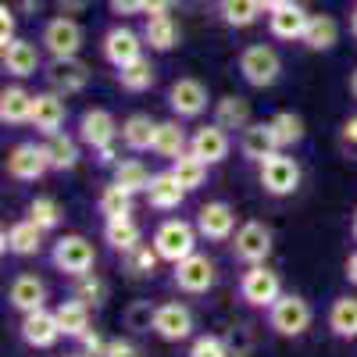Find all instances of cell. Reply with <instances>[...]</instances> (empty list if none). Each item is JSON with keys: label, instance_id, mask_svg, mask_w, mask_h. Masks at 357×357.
<instances>
[{"label": "cell", "instance_id": "cell-17", "mask_svg": "<svg viewBox=\"0 0 357 357\" xmlns=\"http://www.w3.org/2000/svg\"><path fill=\"white\" fill-rule=\"evenodd\" d=\"M65 118H68V104L61 93H33V118H29V126H33L40 136H57L65 129Z\"/></svg>", "mask_w": 357, "mask_h": 357}, {"label": "cell", "instance_id": "cell-35", "mask_svg": "<svg viewBox=\"0 0 357 357\" xmlns=\"http://www.w3.org/2000/svg\"><path fill=\"white\" fill-rule=\"evenodd\" d=\"M54 314H57V325H61V336H68V340H79L89 329V304H82L79 296L57 304Z\"/></svg>", "mask_w": 357, "mask_h": 357}, {"label": "cell", "instance_id": "cell-28", "mask_svg": "<svg viewBox=\"0 0 357 357\" xmlns=\"http://www.w3.org/2000/svg\"><path fill=\"white\" fill-rule=\"evenodd\" d=\"M143 43L154 54H168L178 47V25L172 15H146L143 22Z\"/></svg>", "mask_w": 357, "mask_h": 357}, {"label": "cell", "instance_id": "cell-59", "mask_svg": "<svg viewBox=\"0 0 357 357\" xmlns=\"http://www.w3.org/2000/svg\"><path fill=\"white\" fill-rule=\"evenodd\" d=\"M279 4H286V0H261V8H264V15H268V11H275Z\"/></svg>", "mask_w": 357, "mask_h": 357}, {"label": "cell", "instance_id": "cell-43", "mask_svg": "<svg viewBox=\"0 0 357 357\" xmlns=\"http://www.w3.org/2000/svg\"><path fill=\"white\" fill-rule=\"evenodd\" d=\"M158 261H161V254L154 250V243H151V247L139 243V247H132L129 254H122V264H126V272H129L132 279L154 275V272H158Z\"/></svg>", "mask_w": 357, "mask_h": 357}, {"label": "cell", "instance_id": "cell-31", "mask_svg": "<svg viewBox=\"0 0 357 357\" xmlns=\"http://www.w3.org/2000/svg\"><path fill=\"white\" fill-rule=\"evenodd\" d=\"M311 54H325L340 43V22L333 15H311L307 29H304V40H301Z\"/></svg>", "mask_w": 357, "mask_h": 357}, {"label": "cell", "instance_id": "cell-42", "mask_svg": "<svg viewBox=\"0 0 357 357\" xmlns=\"http://www.w3.org/2000/svg\"><path fill=\"white\" fill-rule=\"evenodd\" d=\"M25 215L33 218L43 232H54L57 225L65 222V211H61V204H57L54 197H33V200H29V207H25Z\"/></svg>", "mask_w": 357, "mask_h": 357}, {"label": "cell", "instance_id": "cell-12", "mask_svg": "<svg viewBox=\"0 0 357 357\" xmlns=\"http://www.w3.org/2000/svg\"><path fill=\"white\" fill-rule=\"evenodd\" d=\"M168 107H172V114L175 118H200L204 111H207V104H211V97H207V86L200 82V79H190V75H183V79H175L172 86H168Z\"/></svg>", "mask_w": 357, "mask_h": 357}, {"label": "cell", "instance_id": "cell-11", "mask_svg": "<svg viewBox=\"0 0 357 357\" xmlns=\"http://www.w3.org/2000/svg\"><path fill=\"white\" fill-rule=\"evenodd\" d=\"M118 136H122V126L114 122V114L104 111V107H86L79 114V139L82 146H89V151H104V146H111Z\"/></svg>", "mask_w": 357, "mask_h": 357}, {"label": "cell", "instance_id": "cell-27", "mask_svg": "<svg viewBox=\"0 0 357 357\" xmlns=\"http://www.w3.org/2000/svg\"><path fill=\"white\" fill-rule=\"evenodd\" d=\"M178 122H183V118L158 122V132H154V146H151V151H154L158 158H165V161H175L178 154L190 151V136H186V129L178 126Z\"/></svg>", "mask_w": 357, "mask_h": 357}, {"label": "cell", "instance_id": "cell-19", "mask_svg": "<svg viewBox=\"0 0 357 357\" xmlns=\"http://www.w3.org/2000/svg\"><path fill=\"white\" fill-rule=\"evenodd\" d=\"M311 22V11L304 4H296V0H286L279 4L275 11H268V33L275 40H304V29Z\"/></svg>", "mask_w": 357, "mask_h": 357}, {"label": "cell", "instance_id": "cell-50", "mask_svg": "<svg viewBox=\"0 0 357 357\" xmlns=\"http://www.w3.org/2000/svg\"><path fill=\"white\" fill-rule=\"evenodd\" d=\"M104 357H143V350H139L132 340H122V336H118V340L107 343V354H104Z\"/></svg>", "mask_w": 357, "mask_h": 357}, {"label": "cell", "instance_id": "cell-56", "mask_svg": "<svg viewBox=\"0 0 357 357\" xmlns=\"http://www.w3.org/2000/svg\"><path fill=\"white\" fill-rule=\"evenodd\" d=\"M43 0H18V15H40Z\"/></svg>", "mask_w": 357, "mask_h": 357}, {"label": "cell", "instance_id": "cell-7", "mask_svg": "<svg viewBox=\"0 0 357 357\" xmlns=\"http://www.w3.org/2000/svg\"><path fill=\"white\" fill-rule=\"evenodd\" d=\"M240 296H243V304L268 311L282 296V282L268 264H247V272L240 279Z\"/></svg>", "mask_w": 357, "mask_h": 357}, {"label": "cell", "instance_id": "cell-10", "mask_svg": "<svg viewBox=\"0 0 357 357\" xmlns=\"http://www.w3.org/2000/svg\"><path fill=\"white\" fill-rule=\"evenodd\" d=\"M232 257L240 264H264L272 257V229L264 222H243L232 236Z\"/></svg>", "mask_w": 357, "mask_h": 357}, {"label": "cell", "instance_id": "cell-29", "mask_svg": "<svg viewBox=\"0 0 357 357\" xmlns=\"http://www.w3.org/2000/svg\"><path fill=\"white\" fill-rule=\"evenodd\" d=\"M33 118V93L25 86H4L0 93V122L4 126H25Z\"/></svg>", "mask_w": 357, "mask_h": 357}, {"label": "cell", "instance_id": "cell-9", "mask_svg": "<svg viewBox=\"0 0 357 357\" xmlns=\"http://www.w3.org/2000/svg\"><path fill=\"white\" fill-rule=\"evenodd\" d=\"M47 82L54 93H61V97H75L82 93V89L89 86V79H93V68H89L82 57H50V65H47Z\"/></svg>", "mask_w": 357, "mask_h": 357}, {"label": "cell", "instance_id": "cell-4", "mask_svg": "<svg viewBox=\"0 0 357 357\" xmlns=\"http://www.w3.org/2000/svg\"><path fill=\"white\" fill-rule=\"evenodd\" d=\"M197 225H190V222H183V218H165L158 229H154V250L161 254V261H168V264H178L183 257H190V254H197Z\"/></svg>", "mask_w": 357, "mask_h": 357}, {"label": "cell", "instance_id": "cell-47", "mask_svg": "<svg viewBox=\"0 0 357 357\" xmlns=\"http://www.w3.org/2000/svg\"><path fill=\"white\" fill-rule=\"evenodd\" d=\"M222 340H225V347H229L232 354H247V350L254 347V333H250V325H247V321H236V325H229Z\"/></svg>", "mask_w": 357, "mask_h": 357}, {"label": "cell", "instance_id": "cell-46", "mask_svg": "<svg viewBox=\"0 0 357 357\" xmlns=\"http://www.w3.org/2000/svg\"><path fill=\"white\" fill-rule=\"evenodd\" d=\"M186 357H232V350L225 347L222 336H197L190 343V354Z\"/></svg>", "mask_w": 357, "mask_h": 357}, {"label": "cell", "instance_id": "cell-52", "mask_svg": "<svg viewBox=\"0 0 357 357\" xmlns=\"http://www.w3.org/2000/svg\"><path fill=\"white\" fill-rule=\"evenodd\" d=\"M89 4H93V0H54V8H57V15H82Z\"/></svg>", "mask_w": 357, "mask_h": 357}, {"label": "cell", "instance_id": "cell-16", "mask_svg": "<svg viewBox=\"0 0 357 357\" xmlns=\"http://www.w3.org/2000/svg\"><path fill=\"white\" fill-rule=\"evenodd\" d=\"M18 336H22L25 347H33V350H50L57 340H61V325H57V314H54V311L40 307V311L22 314Z\"/></svg>", "mask_w": 357, "mask_h": 357}, {"label": "cell", "instance_id": "cell-24", "mask_svg": "<svg viewBox=\"0 0 357 357\" xmlns=\"http://www.w3.org/2000/svg\"><path fill=\"white\" fill-rule=\"evenodd\" d=\"M146 204L154 207V211H178L183 207V200H186V190H183V183L172 175V168L168 172H158L154 178H151V186H146Z\"/></svg>", "mask_w": 357, "mask_h": 357}, {"label": "cell", "instance_id": "cell-49", "mask_svg": "<svg viewBox=\"0 0 357 357\" xmlns=\"http://www.w3.org/2000/svg\"><path fill=\"white\" fill-rule=\"evenodd\" d=\"M107 343H111V340H104L97 329H86V333L79 336V347H82V354H89V357H104V354H107Z\"/></svg>", "mask_w": 357, "mask_h": 357}, {"label": "cell", "instance_id": "cell-36", "mask_svg": "<svg viewBox=\"0 0 357 357\" xmlns=\"http://www.w3.org/2000/svg\"><path fill=\"white\" fill-rule=\"evenodd\" d=\"M104 240L114 254H129L132 247H139L143 232L132 218H111V222H104Z\"/></svg>", "mask_w": 357, "mask_h": 357}, {"label": "cell", "instance_id": "cell-55", "mask_svg": "<svg viewBox=\"0 0 357 357\" xmlns=\"http://www.w3.org/2000/svg\"><path fill=\"white\" fill-rule=\"evenodd\" d=\"M97 165H104V168H114L118 165V146L114 143L104 146V151H97Z\"/></svg>", "mask_w": 357, "mask_h": 357}, {"label": "cell", "instance_id": "cell-8", "mask_svg": "<svg viewBox=\"0 0 357 357\" xmlns=\"http://www.w3.org/2000/svg\"><path fill=\"white\" fill-rule=\"evenodd\" d=\"M143 47H146L143 33H136V29H129V25H111L104 33V40H100V54H104V61L111 68H126V65L139 61Z\"/></svg>", "mask_w": 357, "mask_h": 357}, {"label": "cell", "instance_id": "cell-13", "mask_svg": "<svg viewBox=\"0 0 357 357\" xmlns=\"http://www.w3.org/2000/svg\"><path fill=\"white\" fill-rule=\"evenodd\" d=\"M218 279V268L215 261L207 257V254H190L175 264V272H172V282L183 289V293H207L215 286Z\"/></svg>", "mask_w": 357, "mask_h": 357}, {"label": "cell", "instance_id": "cell-60", "mask_svg": "<svg viewBox=\"0 0 357 357\" xmlns=\"http://www.w3.org/2000/svg\"><path fill=\"white\" fill-rule=\"evenodd\" d=\"M347 86H350V97H354V100H357V68H354V72H350V82H347Z\"/></svg>", "mask_w": 357, "mask_h": 357}, {"label": "cell", "instance_id": "cell-14", "mask_svg": "<svg viewBox=\"0 0 357 357\" xmlns=\"http://www.w3.org/2000/svg\"><path fill=\"white\" fill-rule=\"evenodd\" d=\"M197 232L204 236V240H211V243H225L236 236V211H232V204L225 200H211V204H204L200 211H197Z\"/></svg>", "mask_w": 357, "mask_h": 357}, {"label": "cell", "instance_id": "cell-2", "mask_svg": "<svg viewBox=\"0 0 357 357\" xmlns=\"http://www.w3.org/2000/svg\"><path fill=\"white\" fill-rule=\"evenodd\" d=\"M236 68H240V75H243L247 86L268 89V86H275L279 75H282V57L275 54V47H268V43H250V47L240 50Z\"/></svg>", "mask_w": 357, "mask_h": 357}, {"label": "cell", "instance_id": "cell-26", "mask_svg": "<svg viewBox=\"0 0 357 357\" xmlns=\"http://www.w3.org/2000/svg\"><path fill=\"white\" fill-rule=\"evenodd\" d=\"M154 132H158V122L151 114H143V111H136V114H129L126 122H122V146L126 151H132V154H143V151H151L154 146Z\"/></svg>", "mask_w": 357, "mask_h": 357}, {"label": "cell", "instance_id": "cell-3", "mask_svg": "<svg viewBox=\"0 0 357 357\" xmlns=\"http://www.w3.org/2000/svg\"><path fill=\"white\" fill-rule=\"evenodd\" d=\"M311 321H314V311L301 293H282L279 301L268 307V325H272V333H279L286 340L304 336L311 329Z\"/></svg>", "mask_w": 357, "mask_h": 357}, {"label": "cell", "instance_id": "cell-21", "mask_svg": "<svg viewBox=\"0 0 357 357\" xmlns=\"http://www.w3.org/2000/svg\"><path fill=\"white\" fill-rule=\"evenodd\" d=\"M8 304L18 311V314H29V311H40L47 307V282L40 275H15L11 286H8Z\"/></svg>", "mask_w": 357, "mask_h": 357}, {"label": "cell", "instance_id": "cell-38", "mask_svg": "<svg viewBox=\"0 0 357 357\" xmlns=\"http://www.w3.org/2000/svg\"><path fill=\"white\" fill-rule=\"evenodd\" d=\"M97 207H100L104 222H111V218H132V207H136V193H129L126 186L111 183V186H107V190L100 193Z\"/></svg>", "mask_w": 357, "mask_h": 357}, {"label": "cell", "instance_id": "cell-54", "mask_svg": "<svg viewBox=\"0 0 357 357\" xmlns=\"http://www.w3.org/2000/svg\"><path fill=\"white\" fill-rule=\"evenodd\" d=\"M175 0H143V15H168Z\"/></svg>", "mask_w": 357, "mask_h": 357}, {"label": "cell", "instance_id": "cell-44", "mask_svg": "<svg viewBox=\"0 0 357 357\" xmlns=\"http://www.w3.org/2000/svg\"><path fill=\"white\" fill-rule=\"evenodd\" d=\"M107 282L100 279V275H93V272H86V275H79L75 279V286H72V296H79L82 304H89V307H104L107 304Z\"/></svg>", "mask_w": 357, "mask_h": 357}, {"label": "cell", "instance_id": "cell-40", "mask_svg": "<svg viewBox=\"0 0 357 357\" xmlns=\"http://www.w3.org/2000/svg\"><path fill=\"white\" fill-rule=\"evenodd\" d=\"M151 172H146V165L143 161H136V158H129V161H118L114 168H111V183H118V186H126L129 193H146V186H151Z\"/></svg>", "mask_w": 357, "mask_h": 357}, {"label": "cell", "instance_id": "cell-41", "mask_svg": "<svg viewBox=\"0 0 357 357\" xmlns=\"http://www.w3.org/2000/svg\"><path fill=\"white\" fill-rule=\"evenodd\" d=\"M272 132H275V143H279V151H289V146H296L304 139V118L301 114H293V111H275L272 118Z\"/></svg>", "mask_w": 357, "mask_h": 357}, {"label": "cell", "instance_id": "cell-25", "mask_svg": "<svg viewBox=\"0 0 357 357\" xmlns=\"http://www.w3.org/2000/svg\"><path fill=\"white\" fill-rule=\"evenodd\" d=\"M279 151L275 143V132H272V122H250L247 129H240V154L254 165H261L264 158H272Z\"/></svg>", "mask_w": 357, "mask_h": 357}, {"label": "cell", "instance_id": "cell-23", "mask_svg": "<svg viewBox=\"0 0 357 357\" xmlns=\"http://www.w3.org/2000/svg\"><path fill=\"white\" fill-rule=\"evenodd\" d=\"M0 243H4V254L33 257V254H40V247H43V229H40L33 218H22V222H15V225L4 229Z\"/></svg>", "mask_w": 357, "mask_h": 357}, {"label": "cell", "instance_id": "cell-63", "mask_svg": "<svg viewBox=\"0 0 357 357\" xmlns=\"http://www.w3.org/2000/svg\"><path fill=\"white\" fill-rule=\"evenodd\" d=\"M232 357H247V354H232Z\"/></svg>", "mask_w": 357, "mask_h": 357}, {"label": "cell", "instance_id": "cell-58", "mask_svg": "<svg viewBox=\"0 0 357 357\" xmlns=\"http://www.w3.org/2000/svg\"><path fill=\"white\" fill-rule=\"evenodd\" d=\"M350 36L357 40V0H354V8H350Z\"/></svg>", "mask_w": 357, "mask_h": 357}, {"label": "cell", "instance_id": "cell-22", "mask_svg": "<svg viewBox=\"0 0 357 357\" xmlns=\"http://www.w3.org/2000/svg\"><path fill=\"white\" fill-rule=\"evenodd\" d=\"M0 61H4V72H8V75L29 79V75L40 72L43 57H40V47H36V43L15 40V43H8V47H0Z\"/></svg>", "mask_w": 357, "mask_h": 357}, {"label": "cell", "instance_id": "cell-45", "mask_svg": "<svg viewBox=\"0 0 357 357\" xmlns=\"http://www.w3.org/2000/svg\"><path fill=\"white\" fill-rule=\"evenodd\" d=\"M154 314H158V307H154L151 301H132V304L122 311V321H126L129 333L143 336V333H154Z\"/></svg>", "mask_w": 357, "mask_h": 357}, {"label": "cell", "instance_id": "cell-6", "mask_svg": "<svg viewBox=\"0 0 357 357\" xmlns=\"http://www.w3.org/2000/svg\"><path fill=\"white\" fill-rule=\"evenodd\" d=\"M261 172V190L268 197H293L296 190H301V165H296V158L275 151L272 158H264L257 165Z\"/></svg>", "mask_w": 357, "mask_h": 357}, {"label": "cell", "instance_id": "cell-39", "mask_svg": "<svg viewBox=\"0 0 357 357\" xmlns=\"http://www.w3.org/2000/svg\"><path fill=\"white\" fill-rule=\"evenodd\" d=\"M215 122L222 126V129H247L250 126V104L243 100V97H222V100H215Z\"/></svg>", "mask_w": 357, "mask_h": 357}, {"label": "cell", "instance_id": "cell-30", "mask_svg": "<svg viewBox=\"0 0 357 357\" xmlns=\"http://www.w3.org/2000/svg\"><path fill=\"white\" fill-rule=\"evenodd\" d=\"M82 139L79 136H68V132H57V136H47V161H50V172H72L82 158Z\"/></svg>", "mask_w": 357, "mask_h": 357}, {"label": "cell", "instance_id": "cell-51", "mask_svg": "<svg viewBox=\"0 0 357 357\" xmlns=\"http://www.w3.org/2000/svg\"><path fill=\"white\" fill-rule=\"evenodd\" d=\"M107 8L118 18H129V15H143V0H107Z\"/></svg>", "mask_w": 357, "mask_h": 357}, {"label": "cell", "instance_id": "cell-34", "mask_svg": "<svg viewBox=\"0 0 357 357\" xmlns=\"http://www.w3.org/2000/svg\"><path fill=\"white\" fill-rule=\"evenodd\" d=\"M264 15L261 0H218V18L229 29H250Z\"/></svg>", "mask_w": 357, "mask_h": 357}, {"label": "cell", "instance_id": "cell-5", "mask_svg": "<svg viewBox=\"0 0 357 357\" xmlns=\"http://www.w3.org/2000/svg\"><path fill=\"white\" fill-rule=\"evenodd\" d=\"M40 43H43V50L50 57H79V50L86 43V33L72 15H54V18L43 22Z\"/></svg>", "mask_w": 357, "mask_h": 357}, {"label": "cell", "instance_id": "cell-57", "mask_svg": "<svg viewBox=\"0 0 357 357\" xmlns=\"http://www.w3.org/2000/svg\"><path fill=\"white\" fill-rule=\"evenodd\" d=\"M343 268H347V279H350V286H357V250L347 257V264H343Z\"/></svg>", "mask_w": 357, "mask_h": 357}, {"label": "cell", "instance_id": "cell-62", "mask_svg": "<svg viewBox=\"0 0 357 357\" xmlns=\"http://www.w3.org/2000/svg\"><path fill=\"white\" fill-rule=\"evenodd\" d=\"M65 357H89V354H82V350H79V354H65Z\"/></svg>", "mask_w": 357, "mask_h": 357}, {"label": "cell", "instance_id": "cell-53", "mask_svg": "<svg viewBox=\"0 0 357 357\" xmlns=\"http://www.w3.org/2000/svg\"><path fill=\"white\" fill-rule=\"evenodd\" d=\"M340 139H343V146H347V151H357V114H350L347 122H343V129H340Z\"/></svg>", "mask_w": 357, "mask_h": 357}, {"label": "cell", "instance_id": "cell-20", "mask_svg": "<svg viewBox=\"0 0 357 357\" xmlns=\"http://www.w3.org/2000/svg\"><path fill=\"white\" fill-rule=\"evenodd\" d=\"M190 151H193L200 161H207V165H222V161L229 158V151H232L229 129H222L218 122L200 126V129L190 136Z\"/></svg>", "mask_w": 357, "mask_h": 357}, {"label": "cell", "instance_id": "cell-1", "mask_svg": "<svg viewBox=\"0 0 357 357\" xmlns=\"http://www.w3.org/2000/svg\"><path fill=\"white\" fill-rule=\"evenodd\" d=\"M50 264H54L61 275L79 279V275H86V272H93L97 250H93V243H89L86 236H79V232H65V236H57L54 247H50Z\"/></svg>", "mask_w": 357, "mask_h": 357}, {"label": "cell", "instance_id": "cell-37", "mask_svg": "<svg viewBox=\"0 0 357 357\" xmlns=\"http://www.w3.org/2000/svg\"><path fill=\"white\" fill-rule=\"evenodd\" d=\"M207 161H200L193 151H186V154H178L175 161H172V175L178 178V183H183V190L186 193H193V190H200L204 183H207Z\"/></svg>", "mask_w": 357, "mask_h": 357}, {"label": "cell", "instance_id": "cell-48", "mask_svg": "<svg viewBox=\"0 0 357 357\" xmlns=\"http://www.w3.org/2000/svg\"><path fill=\"white\" fill-rule=\"evenodd\" d=\"M15 25H18V8L0 4V47H8V43L18 40V36H15Z\"/></svg>", "mask_w": 357, "mask_h": 357}, {"label": "cell", "instance_id": "cell-32", "mask_svg": "<svg viewBox=\"0 0 357 357\" xmlns=\"http://www.w3.org/2000/svg\"><path fill=\"white\" fill-rule=\"evenodd\" d=\"M325 321L336 340H357V296H336Z\"/></svg>", "mask_w": 357, "mask_h": 357}, {"label": "cell", "instance_id": "cell-18", "mask_svg": "<svg viewBox=\"0 0 357 357\" xmlns=\"http://www.w3.org/2000/svg\"><path fill=\"white\" fill-rule=\"evenodd\" d=\"M154 336L165 343H183L193 336V311L186 304H158L154 314Z\"/></svg>", "mask_w": 357, "mask_h": 357}, {"label": "cell", "instance_id": "cell-61", "mask_svg": "<svg viewBox=\"0 0 357 357\" xmlns=\"http://www.w3.org/2000/svg\"><path fill=\"white\" fill-rule=\"evenodd\" d=\"M350 232H354V240H357V211H354V218H350Z\"/></svg>", "mask_w": 357, "mask_h": 357}, {"label": "cell", "instance_id": "cell-15", "mask_svg": "<svg viewBox=\"0 0 357 357\" xmlns=\"http://www.w3.org/2000/svg\"><path fill=\"white\" fill-rule=\"evenodd\" d=\"M50 172V161H47V146L43 143H18L11 146L8 154V175L18 178V183H36Z\"/></svg>", "mask_w": 357, "mask_h": 357}, {"label": "cell", "instance_id": "cell-33", "mask_svg": "<svg viewBox=\"0 0 357 357\" xmlns=\"http://www.w3.org/2000/svg\"><path fill=\"white\" fill-rule=\"evenodd\" d=\"M114 79L126 93H146V89L158 82V68H154L151 57H139V61H132L126 68H114Z\"/></svg>", "mask_w": 357, "mask_h": 357}]
</instances>
